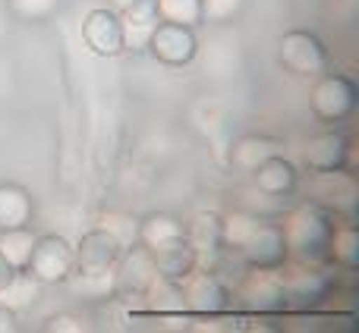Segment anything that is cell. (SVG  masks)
<instances>
[{
    "instance_id": "6da1fadb",
    "label": "cell",
    "mask_w": 359,
    "mask_h": 333,
    "mask_svg": "<svg viewBox=\"0 0 359 333\" xmlns=\"http://www.w3.org/2000/svg\"><path fill=\"white\" fill-rule=\"evenodd\" d=\"M331 214H325L318 204L306 201L293 208L284 220V239L290 248V258L299 264H322L328 261V239H331Z\"/></svg>"
},
{
    "instance_id": "7a4b0ae2",
    "label": "cell",
    "mask_w": 359,
    "mask_h": 333,
    "mask_svg": "<svg viewBox=\"0 0 359 333\" xmlns=\"http://www.w3.org/2000/svg\"><path fill=\"white\" fill-rule=\"evenodd\" d=\"M278 60L297 79H318L322 73H328V48L309 29L284 31L278 44Z\"/></svg>"
},
{
    "instance_id": "3957f363",
    "label": "cell",
    "mask_w": 359,
    "mask_h": 333,
    "mask_svg": "<svg viewBox=\"0 0 359 333\" xmlns=\"http://www.w3.org/2000/svg\"><path fill=\"white\" fill-rule=\"evenodd\" d=\"M306 195L312 204L325 211L331 217H341V220H356V208H359V185L347 170H322L312 173L309 185H306Z\"/></svg>"
},
{
    "instance_id": "277c9868",
    "label": "cell",
    "mask_w": 359,
    "mask_h": 333,
    "mask_svg": "<svg viewBox=\"0 0 359 333\" xmlns=\"http://www.w3.org/2000/svg\"><path fill=\"white\" fill-rule=\"evenodd\" d=\"M73 271H76V248L67 236H57V233L35 236L32 258L25 264V274L35 283H44V286L67 283Z\"/></svg>"
},
{
    "instance_id": "5b68a950",
    "label": "cell",
    "mask_w": 359,
    "mask_h": 333,
    "mask_svg": "<svg viewBox=\"0 0 359 333\" xmlns=\"http://www.w3.org/2000/svg\"><path fill=\"white\" fill-rule=\"evenodd\" d=\"M356 101H359L356 82L344 73H322L309 92L312 117L328 126L344 123V120L356 111Z\"/></svg>"
},
{
    "instance_id": "8992f818",
    "label": "cell",
    "mask_w": 359,
    "mask_h": 333,
    "mask_svg": "<svg viewBox=\"0 0 359 333\" xmlns=\"http://www.w3.org/2000/svg\"><path fill=\"white\" fill-rule=\"evenodd\" d=\"M236 252H240L243 264L252 267V271H284V264L290 261L284 227L271 220H262V217Z\"/></svg>"
},
{
    "instance_id": "52a82bcc",
    "label": "cell",
    "mask_w": 359,
    "mask_h": 333,
    "mask_svg": "<svg viewBox=\"0 0 359 333\" xmlns=\"http://www.w3.org/2000/svg\"><path fill=\"white\" fill-rule=\"evenodd\" d=\"M158 280L155 258L145 246L130 242L123 246L117 264H114V296L117 299H142L149 286Z\"/></svg>"
},
{
    "instance_id": "ba28073f",
    "label": "cell",
    "mask_w": 359,
    "mask_h": 333,
    "mask_svg": "<svg viewBox=\"0 0 359 333\" xmlns=\"http://www.w3.org/2000/svg\"><path fill=\"white\" fill-rule=\"evenodd\" d=\"M82 41L95 57H120L126 50V31H123V16L114 6H95L82 19Z\"/></svg>"
},
{
    "instance_id": "9c48e42d",
    "label": "cell",
    "mask_w": 359,
    "mask_h": 333,
    "mask_svg": "<svg viewBox=\"0 0 359 333\" xmlns=\"http://www.w3.org/2000/svg\"><path fill=\"white\" fill-rule=\"evenodd\" d=\"M145 50L155 57L164 66H189L198 54V38L196 29L189 25H177V22H161L151 29L149 41H145Z\"/></svg>"
},
{
    "instance_id": "30bf717a",
    "label": "cell",
    "mask_w": 359,
    "mask_h": 333,
    "mask_svg": "<svg viewBox=\"0 0 359 333\" xmlns=\"http://www.w3.org/2000/svg\"><path fill=\"white\" fill-rule=\"evenodd\" d=\"M180 296H183V309L196 311V315H215V311L227 309L230 302L227 283L211 267H205V271L196 267L189 277L180 280Z\"/></svg>"
},
{
    "instance_id": "8fae6325",
    "label": "cell",
    "mask_w": 359,
    "mask_h": 333,
    "mask_svg": "<svg viewBox=\"0 0 359 333\" xmlns=\"http://www.w3.org/2000/svg\"><path fill=\"white\" fill-rule=\"evenodd\" d=\"M73 248H76V267L79 271H107V267L117 264L120 252H123V239L117 233H111L107 227H95Z\"/></svg>"
},
{
    "instance_id": "7c38bea8",
    "label": "cell",
    "mask_w": 359,
    "mask_h": 333,
    "mask_svg": "<svg viewBox=\"0 0 359 333\" xmlns=\"http://www.w3.org/2000/svg\"><path fill=\"white\" fill-rule=\"evenodd\" d=\"M347 157H350V139L344 136L341 129L316 132V136L303 145V164L309 166L312 173L341 170V166H347Z\"/></svg>"
},
{
    "instance_id": "4fadbf2b",
    "label": "cell",
    "mask_w": 359,
    "mask_h": 333,
    "mask_svg": "<svg viewBox=\"0 0 359 333\" xmlns=\"http://www.w3.org/2000/svg\"><path fill=\"white\" fill-rule=\"evenodd\" d=\"M240 292H243V299L259 311L287 309L284 277H280L278 271H252V267H249L246 277H243V283H240Z\"/></svg>"
},
{
    "instance_id": "5bb4252c",
    "label": "cell",
    "mask_w": 359,
    "mask_h": 333,
    "mask_svg": "<svg viewBox=\"0 0 359 333\" xmlns=\"http://www.w3.org/2000/svg\"><path fill=\"white\" fill-rule=\"evenodd\" d=\"M252 179H255V189L268 198H287L290 192H297L299 185V170L290 157L278 155L265 157L259 166L252 170Z\"/></svg>"
},
{
    "instance_id": "9a60e30c",
    "label": "cell",
    "mask_w": 359,
    "mask_h": 333,
    "mask_svg": "<svg viewBox=\"0 0 359 333\" xmlns=\"http://www.w3.org/2000/svg\"><path fill=\"white\" fill-rule=\"evenodd\" d=\"M151 258H155L158 277L170 280V283H180V280L189 277V274L196 271L198 264H202V258H198V248L192 246L189 236H180V239L168 242V246L155 248V252H151Z\"/></svg>"
},
{
    "instance_id": "2e32d148",
    "label": "cell",
    "mask_w": 359,
    "mask_h": 333,
    "mask_svg": "<svg viewBox=\"0 0 359 333\" xmlns=\"http://www.w3.org/2000/svg\"><path fill=\"white\" fill-rule=\"evenodd\" d=\"M35 220V195L22 183L4 179L0 183V229L32 227Z\"/></svg>"
},
{
    "instance_id": "e0dca14e",
    "label": "cell",
    "mask_w": 359,
    "mask_h": 333,
    "mask_svg": "<svg viewBox=\"0 0 359 333\" xmlns=\"http://www.w3.org/2000/svg\"><path fill=\"white\" fill-rule=\"evenodd\" d=\"M180 236H186V223L183 217L170 214V211H151V214L136 220V242L145 246L149 252L168 246V242L180 239Z\"/></svg>"
},
{
    "instance_id": "ac0fdd59",
    "label": "cell",
    "mask_w": 359,
    "mask_h": 333,
    "mask_svg": "<svg viewBox=\"0 0 359 333\" xmlns=\"http://www.w3.org/2000/svg\"><path fill=\"white\" fill-rule=\"evenodd\" d=\"M284 277V274H280ZM284 290H287V302H299V305H316L328 296L331 280L328 274H322L318 267H303L297 274H287L284 277Z\"/></svg>"
},
{
    "instance_id": "d6986e66",
    "label": "cell",
    "mask_w": 359,
    "mask_h": 333,
    "mask_svg": "<svg viewBox=\"0 0 359 333\" xmlns=\"http://www.w3.org/2000/svg\"><path fill=\"white\" fill-rule=\"evenodd\" d=\"M278 151H280V142H274L268 136H240L233 142V148H230V161H233L236 170L252 173L265 157L278 155Z\"/></svg>"
},
{
    "instance_id": "ffe728a7",
    "label": "cell",
    "mask_w": 359,
    "mask_h": 333,
    "mask_svg": "<svg viewBox=\"0 0 359 333\" xmlns=\"http://www.w3.org/2000/svg\"><path fill=\"white\" fill-rule=\"evenodd\" d=\"M328 258L334 261V264H341L344 271H356V264H359V229H356V220H344V223H337V227H331Z\"/></svg>"
},
{
    "instance_id": "44dd1931",
    "label": "cell",
    "mask_w": 359,
    "mask_h": 333,
    "mask_svg": "<svg viewBox=\"0 0 359 333\" xmlns=\"http://www.w3.org/2000/svg\"><path fill=\"white\" fill-rule=\"evenodd\" d=\"M123 31H126V48H145L149 41L151 29L158 25V13L155 3H142V6H133V10H123Z\"/></svg>"
},
{
    "instance_id": "7402d4cb",
    "label": "cell",
    "mask_w": 359,
    "mask_h": 333,
    "mask_svg": "<svg viewBox=\"0 0 359 333\" xmlns=\"http://www.w3.org/2000/svg\"><path fill=\"white\" fill-rule=\"evenodd\" d=\"M32 246H35L32 227L0 229V255H4L16 271H25V264H29V258H32Z\"/></svg>"
},
{
    "instance_id": "603a6c76",
    "label": "cell",
    "mask_w": 359,
    "mask_h": 333,
    "mask_svg": "<svg viewBox=\"0 0 359 333\" xmlns=\"http://www.w3.org/2000/svg\"><path fill=\"white\" fill-rule=\"evenodd\" d=\"M67 283L82 299H107V296H114V267H107V271H79L76 267Z\"/></svg>"
},
{
    "instance_id": "cb8c5ba5",
    "label": "cell",
    "mask_w": 359,
    "mask_h": 333,
    "mask_svg": "<svg viewBox=\"0 0 359 333\" xmlns=\"http://www.w3.org/2000/svg\"><path fill=\"white\" fill-rule=\"evenodd\" d=\"M155 13L161 22L177 25H202V0H155Z\"/></svg>"
},
{
    "instance_id": "d4e9b609",
    "label": "cell",
    "mask_w": 359,
    "mask_h": 333,
    "mask_svg": "<svg viewBox=\"0 0 359 333\" xmlns=\"http://www.w3.org/2000/svg\"><path fill=\"white\" fill-rule=\"evenodd\" d=\"M259 223V217L249 211H230L221 217V248H240L246 242V236L252 233V227Z\"/></svg>"
},
{
    "instance_id": "484cf974",
    "label": "cell",
    "mask_w": 359,
    "mask_h": 333,
    "mask_svg": "<svg viewBox=\"0 0 359 333\" xmlns=\"http://www.w3.org/2000/svg\"><path fill=\"white\" fill-rule=\"evenodd\" d=\"M142 299H149V305L161 315H180L183 311V296H180V283H170V280H161L158 277L155 283L149 286Z\"/></svg>"
},
{
    "instance_id": "4316f807",
    "label": "cell",
    "mask_w": 359,
    "mask_h": 333,
    "mask_svg": "<svg viewBox=\"0 0 359 333\" xmlns=\"http://www.w3.org/2000/svg\"><path fill=\"white\" fill-rule=\"evenodd\" d=\"M60 0H6V10L19 19V22H48L57 13Z\"/></svg>"
},
{
    "instance_id": "83f0119b",
    "label": "cell",
    "mask_w": 359,
    "mask_h": 333,
    "mask_svg": "<svg viewBox=\"0 0 359 333\" xmlns=\"http://www.w3.org/2000/svg\"><path fill=\"white\" fill-rule=\"evenodd\" d=\"M246 0H202V22L227 25L243 13Z\"/></svg>"
},
{
    "instance_id": "f1b7e54d",
    "label": "cell",
    "mask_w": 359,
    "mask_h": 333,
    "mask_svg": "<svg viewBox=\"0 0 359 333\" xmlns=\"http://www.w3.org/2000/svg\"><path fill=\"white\" fill-rule=\"evenodd\" d=\"M44 330H48V333H54V330L82 333V330H86V324H82L76 315H54V318H48V321H44Z\"/></svg>"
},
{
    "instance_id": "f546056e",
    "label": "cell",
    "mask_w": 359,
    "mask_h": 333,
    "mask_svg": "<svg viewBox=\"0 0 359 333\" xmlns=\"http://www.w3.org/2000/svg\"><path fill=\"white\" fill-rule=\"evenodd\" d=\"M19 330V311L0 299V333H16Z\"/></svg>"
},
{
    "instance_id": "4dcf8cb0",
    "label": "cell",
    "mask_w": 359,
    "mask_h": 333,
    "mask_svg": "<svg viewBox=\"0 0 359 333\" xmlns=\"http://www.w3.org/2000/svg\"><path fill=\"white\" fill-rule=\"evenodd\" d=\"M19 274H22V271H16V267H13V264H10V261H6V258H4V255H0V292H4V290H6V286H10V283H13V280H16V277H19Z\"/></svg>"
},
{
    "instance_id": "1f68e13d",
    "label": "cell",
    "mask_w": 359,
    "mask_h": 333,
    "mask_svg": "<svg viewBox=\"0 0 359 333\" xmlns=\"http://www.w3.org/2000/svg\"><path fill=\"white\" fill-rule=\"evenodd\" d=\"M142 3H155V0H114V10H133V6H142Z\"/></svg>"
}]
</instances>
